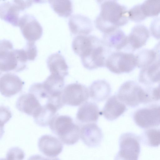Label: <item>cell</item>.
<instances>
[{"label":"cell","instance_id":"1","mask_svg":"<svg viewBox=\"0 0 160 160\" xmlns=\"http://www.w3.org/2000/svg\"><path fill=\"white\" fill-rule=\"evenodd\" d=\"M72 47L85 68L91 70L105 66L109 49L96 36L77 35L73 40Z\"/></svg>","mask_w":160,"mask_h":160},{"label":"cell","instance_id":"2","mask_svg":"<svg viewBox=\"0 0 160 160\" xmlns=\"http://www.w3.org/2000/svg\"><path fill=\"white\" fill-rule=\"evenodd\" d=\"M100 8L95 20L96 28L103 33L126 24L129 20L128 11L124 5L116 0L98 1Z\"/></svg>","mask_w":160,"mask_h":160},{"label":"cell","instance_id":"3","mask_svg":"<svg viewBox=\"0 0 160 160\" xmlns=\"http://www.w3.org/2000/svg\"><path fill=\"white\" fill-rule=\"evenodd\" d=\"M49 125L52 132L64 144L72 145L79 139L80 128L68 115L57 114L51 120Z\"/></svg>","mask_w":160,"mask_h":160},{"label":"cell","instance_id":"4","mask_svg":"<svg viewBox=\"0 0 160 160\" xmlns=\"http://www.w3.org/2000/svg\"><path fill=\"white\" fill-rule=\"evenodd\" d=\"M117 96L121 101L131 108L152 101L148 89L132 80L125 82L120 86Z\"/></svg>","mask_w":160,"mask_h":160},{"label":"cell","instance_id":"5","mask_svg":"<svg viewBox=\"0 0 160 160\" xmlns=\"http://www.w3.org/2000/svg\"><path fill=\"white\" fill-rule=\"evenodd\" d=\"M105 66L114 73H129L137 66L135 55L131 52H113L107 57Z\"/></svg>","mask_w":160,"mask_h":160},{"label":"cell","instance_id":"6","mask_svg":"<svg viewBox=\"0 0 160 160\" xmlns=\"http://www.w3.org/2000/svg\"><path fill=\"white\" fill-rule=\"evenodd\" d=\"M139 136L127 132L122 134L119 139L120 150L114 160H138L141 151Z\"/></svg>","mask_w":160,"mask_h":160},{"label":"cell","instance_id":"7","mask_svg":"<svg viewBox=\"0 0 160 160\" xmlns=\"http://www.w3.org/2000/svg\"><path fill=\"white\" fill-rule=\"evenodd\" d=\"M133 119L139 127L148 129L160 126V105L154 104L137 110Z\"/></svg>","mask_w":160,"mask_h":160},{"label":"cell","instance_id":"8","mask_svg":"<svg viewBox=\"0 0 160 160\" xmlns=\"http://www.w3.org/2000/svg\"><path fill=\"white\" fill-rule=\"evenodd\" d=\"M89 95V90L84 85L78 83H71L63 89L62 101L64 105L77 106L87 101Z\"/></svg>","mask_w":160,"mask_h":160},{"label":"cell","instance_id":"9","mask_svg":"<svg viewBox=\"0 0 160 160\" xmlns=\"http://www.w3.org/2000/svg\"><path fill=\"white\" fill-rule=\"evenodd\" d=\"M24 70L16 57L12 42L6 39L1 40L0 42L1 72L10 71L19 72Z\"/></svg>","mask_w":160,"mask_h":160},{"label":"cell","instance_id":"10","mask_svg":"<svg viewBox=\"0 0 160 160\" xmlns=\"http://www.w3.org/2000/svg\"><path fill=\"white\" fill-rule=\"evenodd\" d=\"M18 26L24 37L28 41L34 42L42 35V26L36 18L30 14H24L20 18Z\"/></svg>","mask_w":160,"mask_h":160},{"label":"cell","instance_id":"11","mask_svg":"<svg viewBox=\"0 0 160 160\" xmlns=\"http://www.w3.org/2000/svg\"><path fill=\"white\" fill-rule=\"evenodd\" d=\"M24 84L17 75L11 73L4 74L0 79L1 93L5 97H10L21 92Z\"/></svg>","mask_w":160,"mask_h":160},{"label":"cell","instance_id":"12","mask_svg":"<svg viewBox=\"0 0 160 160\" xmlns=\"http://www.w3.org/2000/svg\"><path fill=\"white\" fill-rule=\"evenodd\" d=\"M149 36V32L145 26L136 25L132 28L127 36V45L126 48L134 52L145 45Z\"/></svg>","mask_w":160,"mask_h":160},{"label":"cell","instance_id":"13","mask_svg":"<svg viewBox=\"0 0 160 160\" xmlns=\"http://www.w3.org/2000/svg\"><path fill=\"white\" fill-rule=\"evenodd\" d=\"M38 147L41 152L50 158L58 156L63 149V144L58 138L48 134L43 135L39 138Z\"/></svg>","mask_w":160,"mask_h":160},{"label":"cell","instance_id":"14","mask_svg":"<svg viewBox=\"0 0 160 160\" xmlns=\"http://www.w3.org/2000/svg\"><path fill=\"white\" fill-rule=\"evenodd\" d=\"M80 137L89 147H95L101 143L103 137L102 132L95 123L85 124L80 128Z\"/></svg>","mask_w":160,"mask_h":160},{"label":"cell","instance_id":"15","mask_svg":"<svg viewBox=\"0 0 160 160\" xmlns=\"http://www.w3.org/2000/svg\"><path fill=\"white\" fill-rule=\"evenodd\" d=\"M68 24L71 32L74 35H88L93 29L91 19L81 14L72 15L69 19Z\"/></svg>","mask_w":160,"mask_h":160},{"label":"cell","instance_id":"16","mask_svg":"<svg viewBox=\"0 0 160 160\" xmlns=\"http://www.w3.org/2000/svg\"><path fill=\"white\" fill-rule=\"evenodd\" d=\"M126 110L125 105L118 99L117 95H114L108 98L100 112V115H103L108 120L112 121L119 117Z\"/></svg>","mask_w":160,"mask_h":160},{"label":"cell","instance_id":"17","mask_svg":"<svg viewBox=\"0 0 160 160\" xmlns=\"http://www.w3.org/2000/svg\"><path fill=\"white\" fill-rule=\"evenodd\" d=\"M102 40L109 50L113 49L116 51L126 48L127 45V36L119 28L103 33Z\"/></svg>","mask_w":160,"mask_h":160},{"label":"cell","instance_id":"18","mask_svg":"<svg viewBox=\"0 0 160 160\" xmlns=\"http://www.w3.org/2000/svg\"><path fill=\"white\" fill-rule=\"evenodd\" d=\"M140 83L146 86L160 83V59L141 69L138 77Z\"/></svg>","mask_w":160,"mask_h":160},{"label":"cell","instance_id":"19","mask_svg":"<svg viewBox=\"0 0 160 160\" xmlns=\"http://www.w3.org/2000/svg\"><path fill=\"white\" fill-rule=\"evenodd\" d=\"M16 106L20 112L33 116L42 106L37 97L29 92L22 94L18 98Z\"/></svg>","mask_w":160,"mask_h":160},{"label":"cell","instance_id":"20","mask_svg":"<svg viewBox=\"0 0 160 160\" xmlns=\"http://www.w3.org/2000/svg\"><path fill=\"white\" fill-rule=\"evenodd\" d=\"M99 115L100 112L96 104L87 102L79 108L76 114V118L82 123H96Z\"/></svg>","mask_w":160,"mask_h":160},{"label":"cell","instance_id":"21","mask_svg":"<svg viewBox=\"0 0 160 160\" xmlns=\"http://www.w3.org/2000/svg\"><path fill=\"white\" fill-rule=\"evenodd\" d=\"M48 67L51 74L63 78L68 74V67L62 55L58 52L49 55L47 60Z\"/></svg>","mask_w":160,"mask_h":160},{"label":"cell","instance_id":"22","mask_svg":"<svg viewBox=\"0 0 160 160\" xmlns=\"http://www.w3.org/2000/svg\"><path fill=\"white\" fill-rule=\"evenodd\" d=\"M19 9L13 0L3 1L0 4L1 19L13 26H18Z\"/></svg>","mask_w":160,"mask_h":160},{"label":"cell","instance_id":"23","mask_svg":"<svg viewBox=\"0 0 160 160\" xmlns=\"http://www.w3.org/2000/svg\"><path fill=\"white\" fill-rule=\"evenodd\" d=\"M64 79L59 76L51 74L42 83L43 91L48 99L51 96L62 93L64 85Z\"/></svg>","mask_w":160,"mask_h":160},{"label":"cell","instance_id":"24","mask_svg":"<svg viewBox=\"0 0 160 160\" xmlns=\"http://www.w3.org/2000/svg\"><path fill=\"white\" fill-rule=\"evenodd\" d=\"M111 92L110 84L103 80L93 82L89 87V93L90 98L98 102L105 100L109 96Z\"/></svg>","mask_w":160,"mask_h":160},{"label":"cell","instance_id":"25","mask_svg":"<svg viewBox=\"0 0 160 160\" xmlns=\"http://www.w3.org/2000/svg\"><path fill=\"white\" fill-rule=\"evenodd\" d=\"M58 110L53 105L46 103L42 106L32 117L37 125L41 127H45L49 125Z\"/></svg>","mask_w":160,"mask_h":160},{"label":"cell","instance_id":"26","mask_svg":"<svg viewBox=\"0 0 160 160\" xmlns=\"http://www.w3.org/2000/svg\"><path fill=\"white\" fill-rule=\"evenodd\" d=\"M137 5L141 21L148 17L157 16L160 13V0H145Z\"/></svg>","mask_w":160,"mask_h":160},{"label":"cell","instance_id":"27","mask_svg":"<svg viewBox=\"0 0 160 160\" xmlns=\"http://www.w3.org/2000/svg\"><path fill=\"white\" fill-rule=\"evenodd\" d=\"M144 145L151 147L160 145V126L147 129L139 136Z\"/></svg>","mask_w":160,"mask_h":160},{"label":"cell","instance_id":"28","mask_svg":"<svg viewBox=\"0 0 160 160\" xmlns=\"http://www.w3.org/2000/svg\"><path fill=\"white\" fill-rule=\"evenodd\" d=\"M48 1L51 8L60 17H68L72 12V4L71 0H55Z\"/></svg>","mask_w":160,"mask_h":160},{"label":"cell","instance_id":"29","mask_svg":"<svg viewBox=\"0 0 160 160\" xmlns=\"http://www.w3.org/2000/svg\"><path fill=\"white\" fill-rule=\"evenodd\" d=\"M135 56L137 66L141 69L150 65L157 59L156 53L153 49H142Z\"/></svg>","mask_w":160,"mask_h":160},{"label":"cell","instance_id":"30","mask_svg":"<svg viewBox=\"0 0 160 160\" xmlns=\"http://www.w3.org/2000/svg\"><path fill=\"white\" fill-rule=\"evenodd\" d=\"M25 154L23 151L18 147H13L7 151L6 159L7 160H23Z\"/></svg>","mask_w":160,"mask_h":160},{"label":"cell","instance_id":"31","mask_svg":"<svg viewBox=\"0 0 160 160\" xmlns=\"http://www.w3.org/2000/svg\"><path fill=\"white\" fill-rule=\"evenodd\" d=\"M24 49L28 60L33 61L35 59L37 55L38 52L34 42L28 41Z\"/></svg>","mask_w":160,"mask_h":160},{"label":"cell","instance_id":"32","mask_svg":"<svg viewBox=\"0 0 160 160\" xmlns=\"http://www.w3.org/2000/svg\"><path fill=\"white\" fill-rule=\"evenodd\" d=\"M150 30L153 37L157 39H160V17H156L152 20Z\"/></svg>","mask_w":160,"mask_h":160},{"label":"cell","instance_id":"33","mask_svg":"<svg viewBox=\"0 0 160 160\" xmlns=\"http://www.w3.org/2000/svg\"><path fill=\"white\" fill-rule=\"evenodd\" d=\"M20 11H22L30 7L35 1L13 0Z\"/></svg>","mask_w":160,"mask_h":160},{"label":"cell","instance_id":"34","mask_svg":"<svg viewBox=\"0 0 160 160\" xmlns=\"http://www.w3.org/2000/svg\"><path fill=\"white\" fill-rule=\"evenodd\" d=\"M149 92L152 101H160V83L154 88H149Z\"/></svg>","mask_w":160,"mask_h":160},{"label":"cell","instance_id":"35","mask_svg":"<svg viewBox=\"0 0 160 160\" xmlns=\"http://www.w3.org/2000/svg\"><path fill=\"white\" fill-rule=\"evenodd\" d=\"M28 160H60L57 158H49L43 157V156L36 154L32 156L29 158Z\"/></svg>","mask_w":160,"mask_h":160},{"label":"cell","instance_id":"36","mask_svg":"<svg viewBox=\"0 0 160 160\" xmlns=\"http://www.w3.org/2000/svg\"><path fill=\"white\" fill-rule=\"evenodd\" d=\"M153 49L156 53L157 59H160V41L155 45Z\"/></svg>","mask_w":160,"mask_h":160},{"label":"cell","instance_id":"37","mask_svg":"<svg viewBox=\"0 0 160 160\" xmlns=\"http://www.w3.org/2000/svg\"><path fill=\"white\" fill-rule=\"evenodd\" d=\"M0 160H7L6 159H5V158H1L0 159Z\"/></svg>","mask_w":160,"mask_h":160}]
</instances>
